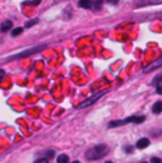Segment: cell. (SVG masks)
<instances>
[{"mask_svg":"<svg viewBox=\"0 0 162 163\" xmlns=\"http://www.w3.org/2000/svg\"><path fill=\"white\" fill-rule=\"evenodd\" d=\"M102 8V0H93L92 2V9L100 10Z\"/></svg>","mask_w":162,"mask_h":163,"instance_id":"obj_11","label":"cell"},{"mask_svg":"<svg viewBox=\"0 0 162 163\" xmlns=\"http://www.w3.org/2000/svg\"><path fill=\"white\" fill-rule=\"evenodd\" d=\"M162 4V0H141L136 4L137 8H142V7H148V5H160Z\"/></svg>","mask_w":162,"mask_h":163,"instance_id":"obj_6","label":"cell"},{"mask_svg":"<svg viewBox=\"0 0 162 163\" xmlns=\"http://www.w3.org/2000/svg\"><path fill=\"white\" fill-rule=\"evenodd\" d=\"M107 153H109V147L105 144H98L88 149L86 152V158L89 161H97V159L103 158Z\"/></svg>","mask_w":162,"mask_h":163,"instance_id":"obj_1","label":"cell"},{"mask_svg":"<svg viewBox=\"0 0 162 163\" xmlns=\"http://www.w3.org/2000/svg\"><path fill=\"white\" fill-rule=\"evenodd\" d=\"M109 92V91H102V92H98V93H96V94H93L92 97H89V98H87L86 101H83V102H80L78 106H77V108H86V107H89V106H92V105H94L96 103L101 97H103L105 94Z\"/></svg>","mask_w":162,"mask_h":163,"instance_id":"obj_4","label":"cell"},{"mask_svg":"<svg viewBox=\"0 0 162 163\" xmlns=\"http://www.w3.org/2000/svg\"><path fill=\"white\" fill-rule=\"evenodd\" d=\"M143 163H147V162H143Z\"/></svg>","mask_w":162,"mask_h":163,"instance_id":"obj_25","label":"cell"},{"mask_svg":"<svg viewBox=\"0 0 162 163\" xmlns=\"http://www.w3.org/2000/svg\"><path fill=\"white\" fill-rule=\"evenodd\" d=\"M151 163H162V159L161 158H152Z\"/></svg>","mask_w":162,"mask_h":163,"instance_id":"obj_19","label":"cell"},{"mask_svg":"<svg viewBox=\"0 0 162 163\" xmlns=\"http://www.w3.org/2000/svg\"><path fill=\"white\" fill-rule=\"evenodd\" d=\"M145 117L144 116H130L125 120H115V121H111L109 124V128H117V126H121V125H125V124H129V122H134V124H142L144 122Z\"/></svg>","mask_w":162,"mask_h":163,"instance_id":"obj_2","label":"cell"},{"mask_svg":"<svg viewBox=\"0 0 162 163\" xmlns=\"http://www.w3.org/2000/svg\"><path fill=\"white\" fill-rule=\"evenodd\" d=\"M156 92L158 93V94H162V86H157V88H156Z\"/></svg>","mask_w":162,"mask_h":163,"instance_id":"obj_21","label":"cell"},{"mask_svg":"<svg viewBox=\"0 0 162 163\" xmlns=\"http://www.w3.org/2000/svg\"><path fill=\"white\" fill-rule=\"evenodd\" d=\"M106 3H109V4H112V5H115V4H117L119 3V0H105Z\"/></svg>","mask_w":162,"mask_h":163,"instance_id":"obj_20","label":"cell"},{"mask_svg":"<svg viewBox=\"0 0 162 163\" xmlns=\"http://www.w3.org/2000/svg\"><path fill=\"white\" fill-rule=\"evenodd\" d=\"M44 49H46V45H40V46H35V47H32V49H28V50H26V51H23V52L18 54V55H14V56L7 58V59H4L3 61H10V60L23 59V58H27V56H31V55H33V54H37V52H40L41 50H44Z\"/></svg>","mask_w":162,"mask_h":163,"instance_id":"obj_3","label":"cell"},{"mask_svg":"<svg viewBox=\"0 0 162 163\" xmlns=\"http://www.w3.org/2000/svg\"><path fill=\"white\" fill-rule=\"evenodd\" d=\"M58 163H69V157L66 154H60L58 158H56Z\"/></svg>","mask_w":162,"mask_h":163,"instance_id":"obj_12","label":"cell"},{"mask_svg":"<svg viewBox=\"0 0 162 163\" xmlns=\"http://www.w3.org/2000/svg\"><path fill=\"white\" fill-rule=\"evenodd\" d=\"M160 82H162V74H160L156 79H153V82H152V83L153 84H157V83H160Z\"/></svg>","mask_w":162,"mask_h":163,"instance_id":"obj_17","label":"cell"},{"mask_svg":"<svg viewBox=\"0 0 162 163\" xmlns=\"http://www.w3.org/2000/svg\"><path fill=\"white\" fill-rule=\"evenodd\" d=\"M41 4V0H28V2H24L23 5H38Z\"/></svg>","mask_w":162,"mask_h":163,"instance_id":"obj_13","label":"cell"},{"mask_svg":"<svg viewBox=\"0 0 162 163\" xmlns=\"http://www.w3.org/2000/svg\"><path fill=\"white\" fill-rule=\"evenodd\" d=\"M150 144H151L150 139H148V138H142V139H139V140L137 142V148H138V149H144V148H147Z\"/></svg>","mask_w":162,"mask_h":163,"instance_id":"obj_7","label":"cell"},{"mask_svg":"<svg viewBox=\"0 0 162 163\" xmlns=\"http://www.w3.org/2000/svg\"><path fill=\"white\" fill-rule=\"evenodd\" d=\"M54 154H55V152H54L52 149H49V151H46V158H52Z\"/></svg>","mask_w":162,"mask_h":163,"instance_id":"obj_16","label":"cell"},{"mask_svg":"<svg viewBox=\"0 0 162 163\" xmlns=\"http://www.w3.org/2000/svg\"><path fill=\"white\" fill-rule=\"evenodd\" d=\"M35 163H49V159L45 157V158H40V159H37Z\"/></svg>","mask_w":162,"mask_h":163,"instance_id":"obj_18","label":"cell"},{"mask_svg":"<svg viewBox=\"0 0 162 163\" xmlns=\"http://www.w3.org/2000/svg\"><path fill=\"white\" fill-rule=\"evenodd\" d=\"M105 163H112V162H110V161H109V162H105Z\"/></svg>","mask_w":162,"mask_h":163,"instance_id":"obj_24","label":"cell"},{"mask_svg":"<svg viewBox=\"0 0 162 163\" xmlns=\"http://www.w3.org/2000/svg\"><path fill=\"white\" fill-rule=\"evenodd\" d=\"M22 32H23V28L18 27V28H14V30L12 31V36H13V37H17V36H19Z\"/></svg>","mask_w":162,"mask_h":163,"instance_id":"obj_14","label":"cell"},{"mask_svg":"<svg viewBox=\"0 0 162 163\" xmlns=\"http://www.w3.org/2000/svg\"><path fill=\"white\" fill-rule=\"evenodd\" d=\"M152 112H153V114H156V115L162 112V102H161V101L155 102V105L152 106Z\"/></svg>","mask_w":162,"mask_h":163,"instance_id":"obj_9","label":"cell"},{"mask_svg":"<svg viewBox=\"0 0 162 163\" xmlns=\"http://www.w3.org/2000/svg\"><path fill=\"white\" fill-rule=\"evenodd\" d=\"M12 27H13L12 21H5V22L2 23V26H0V31H2L3 33H5V32H8V31L12 30Z\"/></svg>","mask_w":162,"mask_h":163,"instance_id":"obj_8","label":"cell"},{"mask_svg":"<svg viewBox=\"0 0 162 163\" xmlns=\"http://www.w3.org/2000/svg\"><path fill=\"white\" fill-rule=\"evenodd\" d=\"M72 163H80L79 161H74V162H72Z\"/></svg>","mask_w":162,"mask_h":163,"instance_id":"obj_23","label":"cell"},{"mask_svg":"<svg viewBox=\"0 0 162 163\" xmlns=\"http://www.w3.org/2000/svg\"><path fill=\"white\" fill-rule=\"evenodd\" d=\"M161 66H162V58H160V59H157V60H155L153 63H151L148 66H145L144 69H143V72H144V73H151V72H153V70L158 69V68H161Z\"/></svg>","mask_w":162,"mask_h":163,"instance_id":"obj_5","label":"cell"},{"mask_svg":"<svg viewBox=\"0 0 162 163\" xmlns=\"http://www.w3.org/2000/svg\"><path fill=\"white\" fill-rule=\"evenodd\" d=\"M5 75V72L3 69H0V79H3V77Z\"/></svg>","mask_w":162,"mask_h":163,"instance_id":"obj_22","label":"cell"},{"mask_svg":"<svg viewBox=\"0 0 162 163\" xmlns=\"http://www.w3.org/2000/svg\"><path fill=\"white\" fill-rule=\"evenodd\" d=\"M38 23V19L36 18V19H32V21H28L26 23V28H31V27H33L35 24H37Z\"/></svg>","mask_w":162,"mask_h":163,"instance_id":"obj_15","label":"cell"},{"mask_svg":"<svg viewBox=\"0 0 162 163\" xmlns=\"http://www.w3.org/2000/svg\"><path fill=\"white\" fill-rule=\"evenodd\" d=\"M78 5L83 9H91L92 8V2L91 0H79Z\"/></svg>","mask_w":162,"mask_h":163,"instance_id":"obj_10","label":"cell"}]
</instances>
